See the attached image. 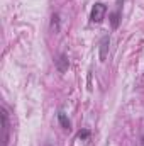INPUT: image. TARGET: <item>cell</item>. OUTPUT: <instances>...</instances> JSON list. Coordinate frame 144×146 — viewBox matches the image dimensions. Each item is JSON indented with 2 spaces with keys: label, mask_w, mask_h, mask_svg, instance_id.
<instances>
[{
  "label": "cell",
  "mask_w": 144,
  "mask_h": 146,
  "mask_svg": "<svg viewBox=\"0 0 144 146\" xmlns=\"http://www.w3.org/2000/svg\"><path fill=\"white\" fill-rule=\"evenodd\" d=\"M51 27L54 29V33L59 31V14H54L53 19H51Z\"/></svg>",
  "instance_id": "52a82bcc"
},
{
  "label": "cell",
  "mask_w": 144,
  "mask_h": 146,
  "mask_svg": "<svg viewBox=\"0 0 144 146\" xmlns=\"http://www.w3.org/2000/svg\"><path fill=\"white\" fill-rule=\"evenodd\" d=\"M105 14H107V5L105 3H102V2H97L93 7H92V12H90V19H92V22H102L104 21V17H105Z\"/></svg>",
  "instance_id": "6da1fadb"
},
{
  "label": "cell",
  "mask_w": 144,
  "mask_h": 146,
  "mask_svg": "<svg viewBox=\"0 0 144 146\" xmlns=\"http://www.w3.org/2000/svg\"><path fill=\"white\" fill-rule=\"evenodd\" d=\"M108 19H110V26H112V29H117V27L120 26V9H117L115 12H112Z\"/></svg>",
  "instance_id": "5b68a950"
},
{
  "label": "cell",
  "mask_w": 144,
  "mask_h": 146,
  "mask_svg": "<svg viewBox=\"0 0 144 146\" xmlns=\"http://www.w3.org/2000/svg\"><path fill=\"white\" fill-rule=\"evenodd\" d=\"M2 122H3V146L9 143V115H7V109L2 107Z\"/></svg>",
  "instance_id": "7a4b0ae2"
},
{
  "label": "cell",
  "mask_w": 144,
  "mask_h": 146,
  "mask_svg": "<svg viewBox=\"0 0 144 146\" xmlns=\"http://www.w3.org/2000/svg\"><path fill=\"white\" fill-rule=\"evenodd\" d=\"M70 66V61H68V56L66 54H59L58 60H56V70L59 73H65Z\"/></svg>",
  "instance_id": "3957f363"
},
{
  "label": "cell",
  "mask_w": 144,
  "mask_h": 146,
  "mask_svg": "<svg viewBox=\"0 0 144 146\" xmlns=\"http://www.w3.org/2000/svg\"><path fill=\"white\" fill-rule=\"evenodd\" d=\"M78 138H80V139H88V138H90V131H88V129H81V131L78 133Z\"/></svg>",
  "instance_id": "ba28073f"
},
{
  "label": "cell",
  "mask_w": 144,
  "mask_h": 146,
  "mask_svg": "<svg viewBox=\"0 0 144 146\" xmlns=\"http://www.w3.org/2000/svg\"><path fill=\"white\" fill-rule=\"evenodd\" d=\"M108 42H110V36L105 34L100 41V61H105L107 58V51H108Z\"/></svg>",
  "instance_id": "277c9868"
},
{
  "label": "cell",
  "mask_w": 144,
  "mask_h": 146,
  "mask_svg": "<svg viewBox=\"0 0 144 146\" xmlns=\"http://www.w3.org/2000/svg\"><path fill=\"white\" fill-rule=\"evenodd\" d=\"M58 121H59L61 127H65V129H70V127H71V122H70V119L66 117V114L59 112V114H58Z\"/></svg>",
  "instance_id": "8992f818"
}]
</instances>
